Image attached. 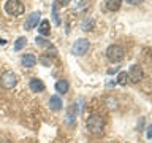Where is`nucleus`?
<instances>
[{"label":"nucleus","instance_id":"6ab92c4d","mask_svg":"<svg viewBox=\"0 0 152 143\" xmlns=\"http://www.w3.org/2000/svg\"><path fill=\"white\" fill-rule=\"evenodd\" d=\"M117 83L121 84V86L127 84V73H125V72H122V73H121V75L117 76Z\"/></svg>","mask_w":152,"mask_h":143},{"label":"nucleus","instance_id":"412c9836","mask_svg":"<svg viewBox=\"0 0 152 143\" xmlns=\"http://www.w3.org/2000/svg\"><path fill=\"white\" fill-rule=\"evenodd\" d=\"M146 137L149 138V140H152V124L149 127H147V132H146Z\"/></svg>","mask_w":152,"mask_h":143},{"label":"nucleus","instance_id":"393cba45","mask_svg":"<svg viewBox=\"0 0 152 143\" xmlns=\"http://www.w3.org/2000/svg\"><path fill=\"white\" fill-rule=\"evenodd\" d=\"M0 143H11V142H8V140H0Z\"/></svg>","mask_w":152,"mask_h":143},{"label":"nucleus","instance_id":"a211bd4d","mask_svg":"<svg viewBox=\"0 0 152 143\" xmlns=\"http://www.w3.org/2000/svg\"><path fill=\"white\" fill-rule=\"evenodd\" d=\"M92 27H94L92 19H86V21L83 22V30H92Z\"/></svg>","mask_w":152,"mask_h":143},{"label":"nucleus","instance_id":"4468645a","mask_svg":"<svg viewBox=\"0 0 152 143\" xmlns=\"http://www.w3.org/2000/svg\"><path fill=\"white\" fill-rule=\"evenodd\" d=\"M68 88H70V86H68V83H66L65 80H59L56 83V91L59 94H66V92H68Z\"/></svg>","mask_w":152,"mask_h":143},{"label":"nucleus","instance_id":"f03ea898","mask_svg":"<svg viewBox=\"0 0 152 143\" xmlns=\"http://www.w3.org/2000/svg\"><path fill=\"white\" fill-rule=\"evenodd\" d=\"M5 11H7L10 16H21V14L26 11L24 8V3L21 0H8L5 3Z\"/></svg>","mask_w":152,"mask_h":143},{"label":"nucleus","instance_id":"0eeeda50","mask_svg":"<svg viewBox=\"0 0 152 143\" xmlns=\"http://www.w3.org/2000/svg\"><path fill=\"white\" fill-rule=\"evenodd\" d=\"M40 11H33V13H30L27 16V19H26V22H24V29L26 30H32V29H35L37 26H38V19H40Z\"/></svg>","mask_w":152,"mask_h":143},{"label":"nucleus","instance_id":"4be33fe9","mask_svg":"<svg viewBox=\"0 0 152 143\" xmlns=\"http://www.w3.org/2000/svg\"><path fill=\"white\" fill-rule=\"evenodd\" d=\"M68 3H70V0H56V5H62V7H65Z\"/></svg>","mask_w":152,"mask_h":143},{"label":"nucleus","instance_id":"b1692460","mask_svg":"<svg viewBox=\"0 0 152 143\" xmlns=\"http://www.w3.org/2000/svg\"><path fill=\"white\" fill-rule=\"evenodd\" d=\"M7 43V40H3V38H0V45H5Z\"/></svg>","mask_w":152,"mask_h":143},{"label":"nucleus","instance_id":"39448f33","mask_svg":"<svg viewBox=\"0 0 152 143\" xmlns=\"http://www.w3.org/2000/svg\"><path fill=\"white\" fill-rule=\"evenodd\" d=\"M90 46V43L87 38H79V40H76L73 43V48H71V52H73L75 56H84L86 52H87Z\"/></svg>","mask_w":152,"mask_h":143},{"label":"nucleus","instance_id":"5701e85b","mask_svg":"<svg viewBox=\"0 0 152 143\" xmlns=\"http://www.w3.org/2000/svg\"><path fill=\"white\" fill-rule=\"evenodd\" d=\"M142 0H127V3H132V5H140Z\"/></svg>","mask_w":152,"mask_h":143},{"label":"nucleus","instance_id":"9d476101","mask_svg":"<svg viewBox=\"0 0 152 143\" xmlns=\"http://www.w3.org/2000/svg\"><path fill=\"white\" fill-rule=\"evenodd\" d=\"M38 33L43 37H46V35H49L51 33V24L48 19H45V21H41L40 22V26H38Z\"/></svg>","mask_w":152,"mask_h":143},{"label":"nucleus","instance_id":"dca6fc26","mask_svg":"<svg viewBox=\"0 0 152 143\" xmlns=\"http://www.w3.org/2000/svg\"><path fill=\"white\" fill-rule=\"evenodd\" d=\"M26 43H27V38L26 37H19L16 43H14V51H21L24 46H26Z\"/></svg>","mask_w":152,"mask_h":143},{"label":"nucleus","instance_id":"f257e3e1","mask_svg":"<svg viewBox=\"0 0 152 143\" xmlns=\"http://www.w3.org/2000/svg\"><path fill=\"white\" fill-rule=\"evenodd\" d=\"M103 127H104V122H103V118L100 114H92L89 119H87V130L92 133V135H100L103 133Z\"/></svg>","mask_w":152,"mask_h":143},{"label":"nucleus","instance_id":"f3484780","mask_svg":"<svg viewBox=\"0 0 152 143\" xmlns=\"http://www.w3.org/2000/svg\"><path fill=\"white\" fill-rule=\"evenodd\" d=\"M52 18H54V24L56 26H59L60 24V18H59V13H57V5L54 3V7H52Z\"/></svg>","mask_w":152,"mask_h":143},{"label":"nucleus","instance_id":"1a4fd4ad","mask_svg":"<svg viewBox=\"0 0 152 143\" xmlns=\"http://www.w3.org/2000/svg\"><path fill=\"white\" fill-rule=\"evenodd\" d=\"M28 86H30L32 92H43V91H45V83H43L41 80H38V78H32Z\"/></svg>","mask_w":152,"mask_h":143},{"label":"nucleus","instance_id":"20e7f679","mask_svg":"<svg viewBox=\"0 0 152 143\" xmlns=\"http://www.w3.org/2000/svg\"><path fill=\"white\" fill-rule=\"evenodd\" d=\"M0 84H2L3 89H13L14 86L18 84V75L11 70L5 72V73L0 76Z\"/></svg>","mask_w":152,"mask_h":143},{"label":"nucleus","instance_id":"423d86ee","mask_svg":"<svg viewBox=\"0 0 152 143\" xmlns=\"http://www.w3.org/2000/svg\"><path fill=\"white\" fill-rule=\"evenodd\" d=\"M142 76H144V73H142V69L140 65H132L130 67V70H128V75H127V78L130 80V83L133 84H136V83H140V81L142 80Z\"/></svg>","mask_w":152,"mask_h":143},{"label":"nucleus","instance_id":"aec40b11","mask_svg":"<svg viewBox=\"0 0 152 143\" xmlns=\"http://www.w3.org/2000/svg\"><path fill=\"white\" fill-rule=\"evenodd\" d=\"M40 60H41V62H43V64H45V65H48V67L51 65V59H48V57H46L45 54H43V56L40 57Z\"/></svg>","mask_w":152,"mask_h":143},{"label":"nucleus","instance_id":"f8f14e48","mask_svg":"<svg viewBox=\"0 0 152 143\" xmlns=\"http://www.w3.org/2000/svg\"><path fill=\"white\" fill-rule=\"evenodd\" d=\"M49 107H51V110H54V111H59V110L62 108V100H60L59 95H51Z\"/></svg>","mask_w":152,"mask_h":143},{"label":"nucleus","instance_id":"ddd939ff","mask_svg":"<svg viewBox=\"0 0 152 143\" xmlns=\"http://www.w3.org/2000/svg\"><path fill=\"white\" fill-rule=\"evenodd\" d=\"M35 43H37V46H40V48H46V49H52L56 52V49H54V46L51 45V41H48V40H45V38H41V37H37L35 38Z\"/></svg>","mask_w":152,"mask_h":143},{"label":"nucleus","instance_id":"6e6552de","mask_svg":"<svg viewBox=\"0 0 152 143\" xmlns=\"http://www.w3.org/2000/svg\"><path fill=\"white\" fill-rule=\"evenodd\" d=\"M21 62H22V65L26 67V69H32V67L37 65V57L33 54H24L21 57Z\"/></svg>","mask_w":152,"mask_h":143},{"label":"nucleus","instance_id":"7ed1b4c3","mask_svg":"<svg viewBox=\"0 0 152 143\" xmlns=\"http://www.w3.org/2000/svg\"><path fill=\"white\" fill-rule=\"evenodd\" d=\"M124 56H125V51H124V48L122 46H119V45H111V46H108V49H106V57L111 62H121L124 59Z\"/></svg>","mask_w":152,"mask_h":143},{"label":"nucleus","instance_id":"2eb2a0df","mask_svg":"<svg viewBox=\"0 0 152 143\" xmlns=\"http://www.w3.org/2000/svg\"><path fill=\"white\" fill-rule=\"evenodd\" d=\"M122 5V0H106V8L109 11H117Z\"/></svg>","mask_w":152,"mask_h":143},{"label":"nucleus","instance_id":"9b49d317","mask_svg":"<svg viewBox=\"0 0 152 143\" xmlns=\"http://www.w3.org/2000/svg\"><path fill=\"white\" fill-rule=\"evenodd\" d=\"M76 114H78V107H76V103H73V105L70 107L68 113H66V122H68L70 126L75 122V119H76Z\"/></svg>","mask_w":152,"mask_h":143}]
</instances>
